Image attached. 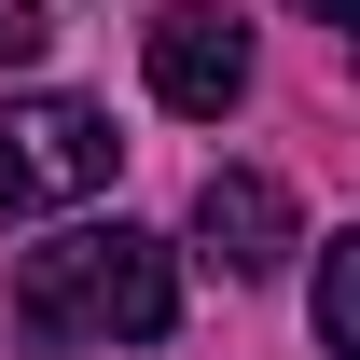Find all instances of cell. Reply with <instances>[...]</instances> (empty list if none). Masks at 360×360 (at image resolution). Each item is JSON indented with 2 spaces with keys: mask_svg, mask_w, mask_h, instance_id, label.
<instances>
[{
  "mask_svg": "<svg viewBox=\"0 0 360 360\" xmlns=\"http://www.w3.org/2000/svg\"><path fill=\"white\" fill-rule=\"evenodd\" d=\"M14 305H28V333H56V347H153L180 319V250L139 236V222H70L56 250L14 264Z\"/></svg>",
  "mask_w": 360,
  "mask_h": 360,
  "instance_id": "6da1fadb",
  "label": "cell"
},
{
  "mask_svg": "<svg viewBox=\"0 0 360 360\" xmlns=\"http://www.w3.org/2000/svg\"><path fill=\"white\" fill-rule=\"evenodd\" d=\"M111 167H125V139L97 97H0V222H56L111 194Z\"/></svg>",
  "mask_w": 360,
  "mask_h": 360,
  "instance_id": "7a4b0ae2",
  "label": "cell"
},
{
  "mask_svg": "<svg viewBox=\"0 0 360 360\" xmlns=\"http://www.w3.org/2000/svg\"><path fill=\"white\" fill-rule=\"evenodd\" d=\"M153 97H167L180 125H222L236 97H250V28H236L222 0H167L153 14Z\"/></svg>",
  "mask_w": 360,
  "mask_h": 360,
  "instance_id": "3957f363",
  "label": "cell"
},
{
  "mask_svg": "<svg viewBox=\"0 0 360 360\" xmlns=\"http://www.w3.org/2000/svg\"><path fill=\"white\" fill-rule=\"evenodd\" d=\"M194 250H208L222 277H277L291 250H305V208H291L264 167H208L194 180Z\"/></svg>",
  "mask_w": 360,
  "mask_h": 360,
  "instance_id": "277c9868",
  "label": "cell"
},
{
  "mask_svg": "<svg viewBox=\"0 0 360 360\" xmlns=\"http://www.w3.org/2000/svg\"><path fill=\"white\" fill-rule=\"evenodd\" d=\"M319 347H333V360H360V222L319 250Z\"/></svg>",
  "mask_w": 360,
  "mask_h": 360,
  "instance_id": "5b68a950",
  "label": "cell"
},
{
  "mask_svg": "<svg viewBox=\"0 0 360 360\" xmlns=\"http://www.w3.org/2000/svg\"><path fill=\"white\" fill-rule=\"evenodd\" d=\"M42 42H56L42 0H0V70H42Z\"/></svg>",
  "mask_w": 360,
  "mask_h": 360,
  "instance_id": "8992f818",
  "label": "cell"
},
{
  "mask_svg": "<svg viewBox=\"0 0 360 360\" xmlns=\"http://www.w3.org/2000/svg\"><path fill=\"white\" fill-rule=\"evenodd\" d=\"M291 14H319V28H347V42H360V0H291Z\"/></svg>",
  "mask_w": 360,
  "mask_h": 360,
  "instance_id": "52a82bcc",
  "label": "cell"
}]
</instances>
